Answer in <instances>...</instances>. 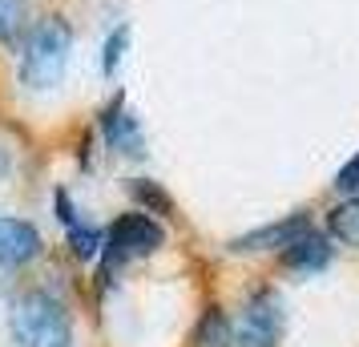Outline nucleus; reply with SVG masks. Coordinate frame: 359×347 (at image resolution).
Instances as JSON below:
<instances>
[{
	"mask_svg": "<svg viewBox=\"0 0 359 347\" xmlns=\"http://www.w3.org/2000/svg\"><path fill=\"white\" fill-rule=\"evenodd\" d=\"M69 53H73V29L65 17L49 13V17L33 20V29L20 45V85L36 93L57 89L69 69Z\"/></svg>",
	"mask_w": 359,
	"mask_h": 347,
	"instance_id": "obj_1",
	"label": "nucleus"
},
{
	"mask_svg": "<svg viewBox=\"0 0 359 347\" xmlns=\"http://www.w3.org/2000/svg\"><path fill=\"white\" fill-rule=\"evenodd\" d=\"M8 331L20 347H69L73 343V315L45 287H29L8 307Z\"/></svg>",
	"mask_w": 359,
	"mask_h": 347,
	"instance_id": "obj_2",
	"label": "nucleus"
},
{
	"mask_svg": "<svg viewBox=\"0 0 359 347\" xmlns=\"http://www.w3.org/2000/svg\"><path fill=\"white\" fill-rule=\"evenodd\" d=\"M165 243V231L162 222L146 210H126V215H117L109 226H105V243H101V266L97 275L105 279H114L117 271L133 259H146L154 250H162Z\"/></svg>",
	"mask_w": 359,
	"mask_h": 347,
	"instance_id": "obj_3",
	"label": "nucleus"
},
{
	"mask_svg": "<svg viewBox=\"0 0 359 347\" xmlns=\"http://www.w3.org/2000/svg\"><path fill=\"white\" fill-rule=\"evenodd\" d=\"M287 331V307L278 299L275 287H259L250 291L238 315H234V343L238 347H278Z\"/></svg>",
	"mask_w": 359,
	"mask_h": 347,
	"instance_id": "obj_4",
	"label": "nucleus"
},
{
	"mask_svg": "<svg viewBox=\"0 0 359 347\" xmlns=\"http://www.w3.org/2000/svg\"><path fill=\"white\" fill-rule=\"evenodd\" d=\"M307 226H311V218L299 210V215H287V218H278V222L259 226V231H246V234H238V238H230L226 247L234 250V254H278V250L291 247Z\"/></svg>",
	"mask_w": 359,
	"mask_h": 347,
	"instance_id": "obj_5",
	"label": "nucleus"
},
{
	"mask_svg": "<svg viewBox=\"0 0 359 347\" xmlns=\"http://www.w3.org/2000/svg\"><path fill=\"white\" fill-rule=\"evenodd\" d=\"M97 125H101L105 146L114 149V154H121V158H146V133L137 125V117L126 109V97L109 101L97 114Z\"/></svg>",
	"mask_w": 359,
	"mask_h": 347,
	"instance_id": "obj_6",
	"label": "nucleus"
},
{
	"mask_svg": "<svg viewBox=\"0 0 359 347\" xmlns=\"http://www.w3.org/2000/svg\"><path fill=\"white\" fill-rule=\"evenodd\" d=\"M45 250V238L25 218H0V266H25L36 263Z\"/></svg>",
	"mask_w": 359,
	"mask_h": 347,
	"instance_id": "obj_7",
	"label": "nucleus"
},
{
	"mask_svg": "<svg viewBox=\"0 0 359 347\" xmlns=\"http://www.w3.org/2000/svg\"><path fill=\"white\" fill-rule=\"evenodd\" d=\"M335 259V247H331V234H319V231H303L294 238L287 250H278V263L287 266V271H323L327 263Z\"/></svg>",
	"mask_w": 359,
	"mask_h": 347,
	"instance_id": "obj_8",
	"label": "nucleus"
},
{
	"mask_svg": "<svg viewBox=\"0 0 359 347\" xmlns=\"http://www.w3.org/2000/svg\"><path fill=\"white\" fill-rule=\"evenodd\" d=\"M190 347H238L234 343V319H230L218 303H210L206 311L198 315L194 335H190Z\"/></svg>",
	"mask_w": 359,
	"mask_h": 347,
	"instance_id": "obj_9",
	"label": "nucleus"
},
{
	"mask_svg": "<svg viewBox=\"0 0 359 347\" xmlns=\"http://www.w3.org/2000/svg\"><path fill=\"white\" fill-rule=\"evenodd\" d=\"M327 234H331V243L359 250V194H347L327 210Z\"/></svg>",
	"mask_w": 359,
	"mask_h": 347,
	"instance_id": "obj_10",
	"label": "nucleus"
},
{
	"mask_svg": "<svg viewBox=\"0 0 359 347\" xmlns=\"http://www.w3.org/2000/svg\"><path fill=\"white\" fill-rule=\"evenodd\" d=\"M33 29L29 0H0V49H20Z\"/></svg>",
	"mask_w": 359,
	"mask_h": 347,
	"instance_id": "obj_11",
	"label": "nucleus"
},
{
	"mask_svg": "<svg viewBox=\"0 0 359 347\" xmlns=\"http://www.w3.org/2000/svg\"><path fill=\"white\" fill-rule=\"evenodd\" d=\"M126 194L137 202V210H146V215H154V218H178L174 198H170L154 178H130V182H126Z\"/></svg>",
	"mask_w": 359,
	"mask_h": 347,
	"instance_id": "obj_12",
	"label": "nucleus"
},
{
	"mask_svg": "<svg viewBox=\"0 0 359 347\" xmlns=\"http://www.w3.org/2000/svg\"><path fill=\"white\" fill-rule=\"evenodd\" d=\"M65 243L69 250H73V259H97L101 254V243H105V231H97V226H85L81 218L77 222H69L65 226Z\"/></svg>",
	"mask_w": 359,
	"mask_h": 347,
	"instance_id": "obj_13",
	"label": "nucleus"
},
{
	"mask_svg": "<svg viewBox=\"0 0 359 347\" xmlns=\"http://www.w3.org/2000/svg\"><path fill=\"white\" fill-rule=\"evenodd\" d=\"M126 45H130V25H117L114 33L105 36V45H101V73H105V77L117 73L121 57H126Z\"/></svg>",
	"mask_w": 359,
	"mask_h": 347,
	"instance_id": "obj_14",
	"label": "nucleus"
},
{
	"mask_svg": "<svg viewBox=\"0 0 359 347\" xmlns=\"http://www.w3.org/2000/svg\"><path fill=\"white\" fill-rule=\"evenodd\" d=\"M335 190H339L343 198H347V194H359V154L355 158H347V162H343V170L339 174H335Z\"/></svg>",
	"mask_w": 359,
	"mask_h": 347,
	"instance_id": "obj_15",
	"label": "nucleus"
},
{
	"mask_svg": "<svg viewBox=\"0 0 359 347\" xmlns=\"http://www.w3.org/2000/svg\"><path fill=\"white\" fill-rule=\"evenodd\" d=\"M8 170H13V158H8V149H0V182L8 178Z\"/></svg>",
	"mask_w": 359,
	"mask_h": 347,
	"instance_id": "obj_16",
	"label": "nucleus"
}]
</instances>
